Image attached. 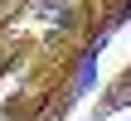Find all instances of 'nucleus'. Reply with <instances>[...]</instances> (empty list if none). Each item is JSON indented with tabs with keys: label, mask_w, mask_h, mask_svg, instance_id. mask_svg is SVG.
I'll list each match as a JSON object with an SVG mask.
<instances>
[{
	"label": "nucleus",
	"mask_w": 131,
	"mask_h": 121,
	"mask_svg": "<svg viewBox=\"0 0 131 121\" xmlns=\"http://www.w3.org/2000/svg\"><path fill=\"white\" fill-rule=\"evenodd\" d=\"M97 53H102V39L83 53V68H78V92H88V87H92V78H97ZM78 92H73V97H78Z\"/></svg>",
	"instance_id": "1"
}]
</instances>
